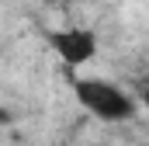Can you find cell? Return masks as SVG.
<instances>
[{"label":"cell","mask_w":149,"mask_h":146,"mask_svg":"<svg viewBox=\"0 0 149 146\" xmlns=\"http://www.w3.org/2000/svg\"><path fill=\"white\" fill-rule=\"evenodd\" d=\"M45 42L52 45V52L66 63V66H87L94 56H97V32L83 28V25H70V28H59V32H49Z\"/></svg>","instance_id":"obj_2"},{"label":"cell","mask_w":149,"mask_h":146,"mask_svg":"<svg viewBox=\"0 0 149 146\" xmlns=\"http://www.w3.org/2000/svg\"><path fill=\"white\" fill-rule=\"evenodd\" d=\"M73 98L80 101V108L87 115H94L97 122H132L135 111H139V101L121 87V84H111L104 77H76L73 80Z\"/></svg>","instance_id":"obj_1"}]
</instances>
